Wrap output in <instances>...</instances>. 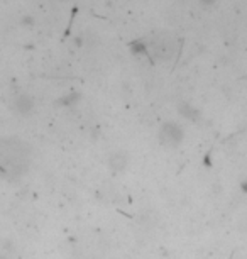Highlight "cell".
Wrapping results in <instances>:
<instances>
[{
	"label": "cell",
	"mask_w": 247,
	"mask_h": 259,
	"mask_svg": "<svg viewBox=\"0 0 247 259\" xmlns=\"http://www.w3.org/2000/svg\"><path fill=\"white\" fill-rule=\"evenodd\" d=\"M200 4L203 7H212V6H215V4H217V0H200Z\"/></svg>",
	"instance_id": "3"
},
{
	"label": "cell",
	"mask_w": 247,
	"mask_h": 259,
	"mask_svg": "<svg viewBox=\"0 0 247 259\" xmlns=\"http://www.w3.org/2000/svg\"><path fill=\"white\" fill-rule=\"evenodd\" d=\"M14 110L19 112V114H29L34 109V100L26 94H19L16 95V99L12 102Z\"/></svg>",
	"instance_id": "2"
},
{
	"label": "cell",
	"mask_w": 247,
	"mask_h": 259,
	"mask_svg": "<svg viewBox=\"0 0 247 259\" xmlns=\"http://www.w3.org/2000/svg\"><path fill=\"white\" fill-rule=\"evenodd\" d=\"M161 138L168 144H178L183 138V129L178 124H174V122H168L161 129Z\"/></svg>",
	"instance_id": "1"
},
{
	"label": "cell",
	"mask_w": 247,
	"mask_h": 259,
	"mask_svg": "<svg viewBox=\"0 0 247 259\" xmlns=\"http://www.w3.org/2000/svg\"><path fill=\"white\" fill-rule=\"evenodd\" d=\"M22 24H24V26H31V24H32V17H24Z\"/></svg>",
	"instance_id": "4"
}]
</instances>
